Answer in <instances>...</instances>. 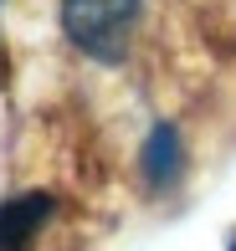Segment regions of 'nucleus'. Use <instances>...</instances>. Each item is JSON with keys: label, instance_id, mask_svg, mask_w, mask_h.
<instances>
[{"label": "nucleus", "instance_id": "obj_4", "mask_svg": "<svg viewBox=\"0 0 236 251\" xmlns=\"http://www.w3.org/2000/svg\"><path fill=\"white\" fill-rule=\"evenodd\" d=\"M231 251H236V246H231Z\"/></svg>", "mask_w": 236, "mask_h": 251}, {"label": "nucleus", "instance_id": "obj_3", "mask_svg": "<svg viewBox=\"0 0 236 251\" xmlns=\"http://www.w3.org/2000/svg\"><path fill=\"white\" fill-rule=\"evenodd\" d=\"M144 179H149V190H164L180 179V133L170 123H159L144 144Z\"/></svg>", "mask_w": 236, "mask_h": 251}, {"label": "nucleus", "instance_id": "obj_1", "mask_svg": "<svg viewBox=\"0 0 236 251\" xmlns=\"http://www.w3.org/2000/svg\"><path fill=\"white\" fill-rule=\"evenodd\" d=\"M139 21V0H62V26L87 56L118 62L129 31Z\"/></svg>", "mask_w": 236, "mask_h": 251}, {"label": "nucleus", "instance_id": "obj_2", "mask_svg": "<svg viewBox=\"0 0 236 251\" xmlns=\"http://www.w3.org/2000/svg\"><path fill=\"white\" fill-rule=\"evenodd\" d=\"M57 210V200L47 190H31V195H16L0 205V251H26L36 241V231L47 226V215Z\"/></svg>", "mask_w": 236, "mask_h": 251}]
</instances>
